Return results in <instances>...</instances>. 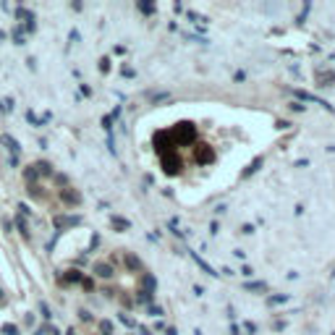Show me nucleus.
Wrapping results in <instances>:
<instances>
[{
    "label": "nucleus",
    "mask_w": 335,
    "mask_h": 335,
    "mask_svg": "<svg viewBox=\"0 0 335 335\" xmlns=\"http://www.w3.org/2000/svg\"><path fill=\"white\" fill-rule=\"evenodd\" d=\"M13 40H16V45H24V32L21 29H13Z\"/></svg>",
    "instance_id": "1a4fd4ad"
},
{
    "label": "nucleus",
    "mask_w": 335,
    "mask_h": 335,
    "mask_svg": "<svg viewBox=\"0 0 335 335\" xmlns=\"http://www.w3.org/2000/svg\"><path fill=\"white\" fill-rule=\"evenodd\" d=\"M95 273L100 278H110V275H113V267H110V265H95Z\"/></svg>",
    "instance_id": "20e7f679"
},
{
    "label": "nucleus",
    "mask_w": 335,
    "mask_h": 335,
    "mask_svg": "<svg viewBox=\"0 0 335 335\" xmlns=\"http://www.w3.org/2000/svg\"><path fill=\"white\" fill-rule=\"evenodd\" d=\"M3 142H5V147H8V150H11L13 155L18 152V142H16V139H11V136H3Z\"/></svg>",
    "instance_id": "39448f33"
},
{
    "label": "nucleus",
    "mask_w": 335,
    "mask_h": 335,
    "mask_svg": "<svg viewBox=\"0 0 335 335\" xmlns=\"http://www.w3.org/2000/svg\"><path fill=\"white\" fill-rule=\"evenodd\" d=\"M55 225L66 228V225H79V218H55Z\"/></svg>",
    "instance_id": "7ed1b4c3"
},
{
    "label": "nucleus",
    "mask_w": 335,
    "mask_h": 335,
    "mask_svg": "<svg viewBox=\"0 0 335 335\" xmlns=\"http://www.w3.org/2000/svg\"><path fill=\"white\" fill-rule=\"evenodd\" d=\"M126 265L131 267V270H139V259L136 257H126Z\"/></svg>",
    "instance_id": "9d476101"
},
{
    "label": "nucleus",
    "mask_w": 335,
    "mask_h": 335,
    "mask_svg": "<svg viewBox=\"0 0 335 335\" xmlns=\"http://www.w3.org/2000/svg\"><path fill=\"white\" fill-rule=\"evenodd\" d=\"M113 225L120 228V230H126V228H128V220H123V218H113Z\"/></svg>",
    "instance_id": "6e6552de"
},
{
    "label": "nucleus",
    "mask_w": 335,
    "mask_h": 335,
    "mask_svg": "<svg viewBox=\"0 0 335 335\" xmlns=\"http://www.w3.org/2000/svg\"><path fill=\"white\" fill-rule=\"evenodd\" d=\"M16 16H18V18H24V29H26V32H34V16H32L29 11L18 8V11H16Z\"/></svg>",
    "instance_id": "f257e3e1"
},
{
    "label": "nucleus",
    "mask_w": 335,
    "mask_h": 335,
    "mask_svg": "<svg viewBox=\"0 0 335 335\" xmlns=\"http://www.w3.org/2000/svg\"><path fill=\"white\" fill-rule=\"evenodd\" d=\"M60 197H63V202H68V204H79L81 202V197H79L76 191H71V189H63Z\"/></svg>",
    "instance_id": "f03ea898"
},
{
    "label": "nucleus",
    "mask_w": 335,
    "mask_h": 335,
    "mask_svg": "<svg viewBox=\"0 0 335 335\" xmlns=\"http://www.w3.org/2000/svg\"><path fill=\"white\" fill-rule=\"evenodd\" d=\"M79 280H81V275L76 273V270H71V273L66 275V283H79Z\"/></svg>",
    "instance_id": "0eeeda50"
},
{
    "label": "nucleus",
    "mask_w": 335,
    "mask_h": 335,
    "mask_svg": "<svg viewBox=\"0 0 335 335\" xmlns=\"http://www.w3.org/2000/svg\"><path fill=\"white\" fill-rule=\"evenodd\" d=\"M139 8H142V11H144V13H152V11H155V8H152V5H147V3H142V5H139Z\"/></svg>",
    "instance_id": "9b49d317"
},
{
    "label": "nucleus",
    "mask_w": 335,
    "mask_h": 335,
    "mask_svg": "<svg viewBox=\"0 0 335 335\" xmlns=\"http://www.w3.org/2000/svg\"><path fill=\"white\" fill-rule=\"evenodd\" d=\"M0 299H3V291H0Z\"/></svg>",
    "instance_id": "f8f14e48"
},
{
    "label": "nucleus",
    "mask_w": 335,
    "mask_h": 335,
    "mask_svg": "<svg viewBox=\"0 0 335 335\" xmlns=\"http://www.w3.org/2000/svg\"><path fill=\"white\" fill-rule=\"evenodd\" d=\"M3 335H18V328H16V325H11V322H5L3 325Z\"/></svg>",
    "instance_id": "423d86ee"
}]
</instances>
